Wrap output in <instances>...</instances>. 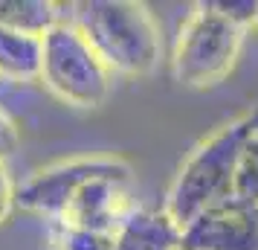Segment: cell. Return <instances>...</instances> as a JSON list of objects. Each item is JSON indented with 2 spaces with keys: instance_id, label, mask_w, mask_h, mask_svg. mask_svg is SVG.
Wrapping results in <instances>:
<instances>
[{
  "instance_id": "4fadbf2b",
  "label": "cell",
  "mask_w": 258,
  "mask_h": 250,
  "mask_svg": "<svg viewBox=\"0 0 258 250\" xmlns=\"http://www.w3.org/2000/svg\"><path fill=\"white\" fill-rule=\"evenodd\" d=\"M15 207H18V186L6 169V160H0V224L15 213Z\"/></svg>"
},
{
  "instance_id": "5b68a950",
  "label": "cell",
  "mask_w": 258,
  "mask_h": 250,
  "mask_svg": "<svg viewBox=\"0 0 258 250\" xmlns=\"http://www.w3.org/2000/svg\"><path fill=\"white\" fill-rule=\"evenodd\" d=\"M96 178L131 180V166L113 155H79L58 160V163H49V166L32 172L18 186V207L24 213L41 215L49 224H55L64 218L67 207L79 195V189Z\"/></svg>"
},
{
  "instance_id": "ba28073f",
  "label": "cell",
  "mask_w": 258,
  "mask_h": 250,
  "mask_svg": "<svg viewBox=\"0 0 258 250\" xmlns=\"http://www.w3.org/2000/svg\"><path fill=\"white\" fill-rule=\"evenodd\" d=\"M113 250H183V227L165 210H131L113 233Z\"/></svg>"
},
{
  "instance_id": "3957f363",
  "label": "cell",
  "mask_w": 258,
  "mask_h": 250,
  "mask_svg": "<svg viewBox=\"0 0 258 250\" xmlns=\"http://www.w3.org/2000/svg\"><path fill=\"white\" fill-rule=\"evenodd\" d=\"M246 26L232 21L218 0L195 3L171 56L174 79L186 87H212L232 73L246 38Z\"/></svg>"
},
{
  "instance_id": "52a82bcc",
  "label": "cell",
  "mask_w": 258,
  "mask_h": 250,
  "mask_svg": "<svg viewBox=\"0 0 258 250\" xmlns=\"http://www.w3.org/2000/svg\"><path fill=\"white\" fill-rule=\"evenodd\" d=\"M128 178H96L87 186L79 189L67 207V213L61 221L79 224L87 230H102V233H116L119 224L128 218L134 210L128 201Z\"/></svg>"
},
{
  "instance_id": "8992f818",
  "label": "cell",
  "mask_w": 258,
  "mask_h": 250,
  "mask_svg": "<svg viewBox=\"0 0 258 250\" xmlns=\"http://www.w3.org/2000/svg\"><path fill=\"white\" fill-rule=\"evenodd\" d=\"M183 250H258V204L223 201L183 227Z\"/></svg>"
},
{
  "instance_id": "6da1fadb",
  "label": "cell",
  "mask_w": 258,
  "mask_h": 250,
  "mask_svg": "<svg viewBox=\"0 0 258 250\" xmlns=\"http://www.w3.org/2000/svg\"><path fill=\"white\" fill-rule=\"evenodd\" d=\"M258 122V108L246 111L232 122L221 125L215 134L200 140L180 163L165 195V213L180 227H188L198 215L232 198L235 169L246 137Z\"/></svg>"
},
{
  "instance_id": "5bb4252c",
  "label": "cell",
  "mask_w": 258,
  "mask_h": 250,
  "mask_svg": "<svg viewBox=\"0 0 258 250\" xmlns=\"http://www.w3.org/2000/svg\"><path fill=\"white\" fill-rule=\"evenodd\" d=\"M21 143V134H18V125L12 122V117L0 108V160H6V157L12 155L15 148Z\"/></svg>"
},
{
  "instance_id": "7c38bea8",
  "label": "cell",
  "mask_w": 258,
  "mask_h": 250,
  "mask_svg": "<svg viewBox=\"0 0 258 250\" xmlns=\"http://www.w3.org/2000/svg\"><path fill=\"white\" fill-rule=\"evenodd\" d=\"M232 201L258 204V122L252 128V134L246 137L244 148H241V157H238Z\"/></svg>"
},
{
  "instance_id": "277c9868",
  "label": "cell",
  "mask_w": 258,
  "mask_h": 250,
  "mask_svg": "<svg viewBox=\"0 0 258 250\" xmlns=\"http://www.w3.org/2000/svg\"><path fill=\"white\" fill-rule=\"evenodd\" d=\"M110 76L105 61L96 56L87 38L64 18L44 35L41 79L52 96L73 108H99L110 93Z\"/></svg>"
},
{
  "instance_id": "7a4b0ae2",
  "label": "cell",
  "mask_w": 258,
  "mask_h": 250,
  "mask_svg": "<svg viewBox=\"0 0 258 250\" xmlns=\"http://www.w3.org/2000/svg\"><path fill=\"white\" fill-rule=\"evenodd\" d=\"M70 9V24L87 38L110 73L148 76L157 70L163 38L148 6L134 0H82Z\"/></svg>"
},
{
  "instance_id": "9c48e42d",
  "label": "cell",
  "mask_w": 258,
  "mask_h": 250,
  "mask_svg": "<svg viewBox=\"0 0 258 250\" xmlns=\"http://www.w3.org/2000/svg\"><path fill=\"white\" fill-rule=\"evenodd\" d=\"M41 56H44V38L0 26V79L38 82Z\"/></svg>"
},
{
  "instance_id": "30bf717a",
  "label": "cell",
  "mask_w": 258,
  "mask_h": 250,
  "mask_svg": "<svg viewBox=\"0 0 258 250\" xmlns=\"http://www.w3.org/2000/svg\"><path fill=\"white\" fill-rule=\"evenodd\" d=\"M61 9L64 6L49 0H0V26L44 38L52 26L64 21Z\"/></svg>"
},
{
  "instance_id": "8fae6325",
  "label": "cell",
  "mask_w": 258,
  "mask_h": 250,
  "mask_svg": "<svg viewBox=\"0 0 258 250\" xmlns=\"http://www.w3.org/2000/svg\"><path fill=\"white\" fill-rule=\"evenodd\" d=\"M47 250H113V233L87 230L79 224L55 221L49 224V247Z\"/></svg>"
}]
</instances>
